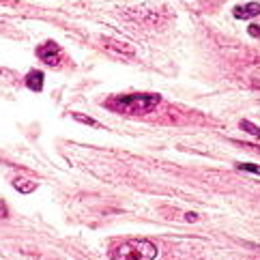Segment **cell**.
<instances>
[{
    "instance_id": "obj_11",
    "label": "cell",
    "mask_w": 260,
    "mask_h": 260,
    "mask_svg": "<svg viewBox=\"0 0 260 260\" xmlns=\"http://www.w3.org/2000/svg\"><path fill=\"white\" fill-rule=\"evenodd\" d=\"M247 32L252 35V37H258L260 39V26L258 24H249V28H247Z\"/></svg>"
},
{
    "instance_id": "obj_9",
    "label": "cell",
    "mask_w": 260,
    "mask_h": 260,
    "mask_svg": "<svg viewBox=\"0 0 260 260\" xmlns=\"http://www.w3.org/2000/svg\"><path fill=\"white\" fill-rule=\"evenodd\" d=\"M239 170L243 172H252V174H260V166L258 164H237Z\"/></svg>"
},
{
    "instance_id": "obj_1",
    "label": "cell",
    "mask_w": 260,
    "mask_h": 260,
    "mask_svg": "<svg viewBox=\"0 0 260 260\" xmlns=\"http://www.w3.org/2000/svg\"><path fill=\"white\" fill-rule=\"evenodd\" d=\"M159 104H161L159 95H153V92H134V95L110 97L104 106L123 116H144V114H151Z\"/></svg>"
},
{
    "instance_id": "obj_6",
    "label": "cell",
    "mask_w": 260,
    "mask_h": 260,
    "mask_svg": "<svg viewBox=\"0 0 260 260\" xmlns=\"http://www.w3.org/2000/svg\"><path fill=\"white\" fill-rule=\"evenodd\" d=\"M43 80H45V76H43V71H30L28 76H26V86H28L30 90H35V92H41L43 90Z\"/></svg>"
},
{
    "instance_id": "obj_8",
    "label": "cell",
    "mask_w": 260,
    "mask_h": 260,
    "mask_svg": "<svg viewBox=\"0 0 260 260\" xmlns=\"http://www.w3.org/2000/svg\"><path fill=\"white\" fill-rule=\"evenodd\" d=\"M241 129H245L247 134H252V136H256L258 140H260V127L258 125H254L252 120H241Z\"/></svg>"
},
{
    "instance_id": "obj_4",
    "label": "cell",
    "mask_w": 260,
    "mask_h": 260,
    "mask_svg": "<svg viewBox=\"0 0 260 260\" xmlns=\"http://www.w3.org/2000/svg\"><path fill=\"white\" fill-rule=\"evenodd\" d=\"M260 15V3H247L235 7V17L237 20H252Z\"/></svg>"
},
{
    "instance_id": "obj_7",
    "label": "cell",
    "mask_w": 260,
    "mask_h": 260,
    "mask_svg": "<svg viewBox=\"0 0 260 260\" xmlns=\"http://www.w3.org/2000/svg\"><path fill=\"white\" fill-rule=\"evenodd\" d=\"M13 187L17 191H22V193H30L37 189V183L35 181H26V179H15L13 181Z\"/></svg>"
},
{
    "instance_id": "obj_12",
    "label": "cell",
    "mask_w": 260,
    "mask_h": 260,
    "mask_svg": "<svg viewBox=\"0 0 260 260\" xmlns=\"http://www.w3.org/2000/svg\"><path fill=\"white\" fill-rule=\"evenodd\" d=\"M5 217H9V209H7L5 200H0V219H5Z\"/></svg>"
},
{
    "instance_id": "obj_3",
    "label": "cell",
    "mask_w": 260,
    "mask_h": 260,
    "mask_svg": "<svg viewBox=\"0 0 260 260\" xmlns=\"http://www.w3.org/2000/svg\"><path fill=\"white\" fill-rule=\"evenodd\" d=\"M37 58L43 60L45 64H50V67H58L62 58V50L56 41H45L37 48Z\"/></svg>"
},
{
    "instance_id": "obj_5",
    "label": "cell",
    "mask_w": 260,
    "mask_h": 260,
    "mask_svg": "<svg viewBox=\"0 0 260 260\" xmlns=\"http://www.w3.org/2000/svg\"><path fill=\"white\" fill-rule=\"evenodd\" d=\"M104 43H106V48L110 50V52H114V54H120V56H125V58H132L134 56V48L129 43H125V41H116V39H104Z\"/></svg>"
},
{
    "instance_id": "obj_10",
    "label": "cell",
    "mask_w": 260,
    "mask_h": 260,
    "mask_svg": "<svg viewBox=\"0 0 260 260\" xmlns=\"http://www.w3.org/2000/svg\"><path fill=\"white\" fill-rule=\"evenodd\" d=\"M73 118L80 120V123H86V125H92V127H97V120H92L88 116H82V114H73Z\"/></svg>"
},
{
    "instance_id": "obj_2",
    "label": "cell",
    "mask_w": 260,
    "mask_h": 260,
    "mask_svg": "<svg viewBox=\"0 0 260 260\" xmlns=\"http://www.w3.org/2000/svg\"><path fill=\"white\" fill-rule=\"evenodd\" d=\"M159 249L148 239H129L110 249V260H157Z\"/></svg>"
}]
</instances>
